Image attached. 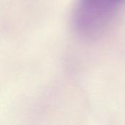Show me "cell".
Listing matches in <instances>:
<instances>
[{
  "instance_id": "1",
  "label": "cell",
  "mask_w": 125,
  "mask_h": 125,
  "mask_svg": "<svg viewBox=\"0 0 125 125\" xmlns=\"http://www.w3.org/2000/svg\"><path fill=\"white\" fill-rule=\"evenodd\" d=\"M124 0H78L74 12L73 24L81 35H99L109 24Z\"/></svg>"
}]
</instances>
